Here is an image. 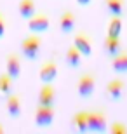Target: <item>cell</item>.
<instances>
[{"mask_svg": "<svg viewBox=\"0 0 127 134\" xmlns=\"http://www.w3.org/2000/svg\"><path fill=\"white\" fill-rule=\"evenodd\" d=\"M40 47H42V40L37 35H30L21 42V52H23V56L26 59H37Z\"/></svg>", "mask_w": 127, "mask_h": 134, "instance_id": "cell-1", "label": "cell"}, {"mask_svg": "<svg viewBox=\"0 0 127 134\" xmlns=\"http://www.w3.org/2000/svg\"><path fill=\"white\" fill-rule=\"evenodd\" d=\"M94 89H96V79H94L92 73H84L80 79H78L77 84V91L80 98H89L92 96Z\"/></svg>", "mask_w": 127, "mask_h": 134, "instance_id": "cell-2", "label": "cell"}, {"mask_svg": "<svg viewBox=\"0 0 127 134\" xmlns=\"http://www.w3.org/2000/svg\"><path fill=\"white\" fill-rule=\"evenodd\" d=\"M87 124H89V131L104 132L106 131V113L104 111H89Z\"/></svg>", "mask_w": 127, "mask_h": 134, "instance_id": "cell-3", "label": "cell"}, {"mask_svg": "<svg viewBox=\"0 0 127 134\" xmlns=\"http://www.w3.org/2000/svg\"><path fill=\"white\" fill-rule=\"evenodd\" d=\"M54 120V108L52 106H44V104H38V108L35 111V124L38 127H47V125L52 124Z\"/></svg>", "mask_w": 127, "mask_h": 134, "instance_id": "cell-4", "label": "cell"}, {"mask_svg": "<svg viewBox=\"0 0 127 134\" xmlns=\"http://www.w3.org/2000/svg\"><path fill=\"white\" fill-rule=\"evenodd\" d=\"M49 26H51V19L45 14H37V16L33 14L28 19V30L31 33H42V31L49 30Z\"/></svg>", "mask_w": 127, "mask_h": 134, "instance_id": "cell-5", "label": "cell"}, {"mask_svg": "<svg viewBox=\"0 0 127 134\" xmlns=\"http://www.w3.org/2000/svg\"><path fill=\"white\" fill-rule=\"evenodd\" d=\"M5 73L9 75L12 80L19 79L21 75V61L18 54H9L5 59Z\"/></svg>", "mask_w": 127, "mask_h": 134, "instance_id": "cell-6", "label": "cell"}, {"mask_svg": "<svg viewBox=\"0 0 127 134\" xmlns=\"http://www.w3.org/2000/svg\"><path fill=\"white\" fill-rule=\"evenodd\" d=\"M124 89H125V84H124L122 79H115V80H112V82H108V85H106L108 99L118 101L124 96Z\"/></svg>", "mask_w": 127, "mask_h": 134, "instance_id": "cell-7", "label": "cell"}, {"mask_svg": "<svg viewBox=\"0 0 127 134\" xmlns=\"http://www.w3.org/2000/svg\"><path fill=\"white\" fill-rule=\"evenodd\" d=\"M73 45L78 49V52L82 56H91L92 54V42H91V37L85 33H78L75 35Z\"/></svg>", "mask_w": 127, "mask_h": 134, "instance_id": "cell-8", "label": "cell"}, {"mask_svg": "<svg viewBox=\"0 0 127 134\" xmlns=\"http://www.w3.org/2000/svg\"><path fill=\"white\" fill-rule=\"evenodd\" d=\"M56 75H58V66H56L54 61L44 63V66H42L40 71H38V77L44 84H52V80L56 79Z\"/></svg>", "mask_w": 127, "mask_h": 134, "instance_id": "cell-9", "label": "cell"}, {"mask_svg": "<svg viewBox=\"0 0 127 134\" xmlns=\"http://www.w3.org/2000/svg\"><path fill=\"white\" fill-rule=\"evenodd\" d=\"M54 96H56V91H54L52 84H44V85H42V89H40V92H38V104L52 106Z\"/></svg>", "mask_w": 127, "mask_h": 134, "instance_id": "cell-10", "label": "cell"}, {"mask_svg": "<svg viewBox=\"0 0 127 134\" xmlns=\"http://www.w3.org/2000/svg\"><path fill=\"white\" fill-rule=\"evenodd\" d=\"M71 127L78 132H87L89 124H87V111H78L71 117Z\"/></svg>", "mask_w": 127, "mask_h": 134, "instance_id": "cell-11", "label": "cell"}, {"mask_svg": "<svg viewBox=\"0 0 127 134\" xmlns=\"http://www.w3.org/2000/svg\"><path fill=\"white\" fill-rule=\"evenodd\" d=\"M75 23H77V18H75L73 12L66 10L61 18H59V30L63 33H70V31L75 28Z\"/></svg>", "mask_w": 127, "mask_h": 134, "instance_id": "cell-12", "label": "cell"}, {"mask_svg": "<svg viewBox=\"0 0 127 134\" xmlns=\"http://www.w3.org/2000/svg\"><path fill=\"white\" fill-rule=\"evenodd\" d=\"M7 113L10 117H19L21 115V98L18 94H9L7 96Z\"/></svg>", "mask_w": 127, "mask_h": 134, "instance_id": "cell-13", "label": "cell"}, {"mask_svg": "<svg viewBox=\"0 0 127 134\" xmlns=\"http://www.w3.org/2000/svg\"><path fill=\"white\" fill-rule=\"evenodd\" d=\"M112 68H113V71H117V73H127V52L120 51L118 54L113 56Z\"/></svg>", "mask_w": 127, "mask_h": 134, "instance_id": "cell-14", "label": "cell"}, {"mask_svg": "<svg viewBox=\"0 0 127 134\" xmlns=\"http://www.w3.org/2000/svg\"><path fill=\"white\" fill-rule=\"evenodd\" d=\"M104 51H106V54L108 56H115L118 54L120 51H122V42H120V38L118 37H110L108 35L106 40H104Z\"/></svg>", "mask_w": 127, "mask_h": 134, "instance_id": "cell-15", "label": "cell"}, {"mask_svg": "<svg viewBox=\"0 0 127 134\" xmlns=\"http://www.w3.org/2000/svg\"><path fill=\"white\" fill-rule=\"evenodd\" d=\"M18 10H19V16H21V18L30 19V18L35 14V10H37L35 0H21L19 5H18Z\"/></svg>", "mask_w": 127, "mask_h": 134, "instance_id": "cell-16", "label": "cell"}, {"mask_svg": "<svg viewBox=\"0 0 127 134\" xmlns=\"http://www.w3.org/2000/svg\"><path fill=\"white\" fill-rule=\"evenodd\" d=\"M12 92V79L7 73L0 75V99H5Z\"/></svg>", "mask_w": 127, "mask_h": 134, "instance_id": "cell-17", "label": "cell"}, {"mask_svg": "<svg viewBox=\"0 0 127 134\" xmlns=\"http://www.w3.org/2000/svg\"><path fill=\"white\" fill-rule=\"evenodd\" d=\"M80 61H82V54L78 52L77 47L75 45L68 47V51H66V63H68V66L77 68V66H80Z\"/></svg>", "mask_w": 127, "mask_h": 134, "instance_id": "cell-18", "label": "cell"}, {"mask_svg": "<svg viewBox=\"0 0 127 134\" xmlns=\"http://www.w3.org/2000/svg\"><path fill=\"white\" fill-rule=\"evenodd\" d=\"M104 4H106V9L112 16H122L124 9H125L124 0H104Z\"/></svg>", "mask_w": 127, "mask_h": 134, "instance_id": "cell-19", "label": "cell"}, {"mask_svg": "<svg viewBox=\"0 0 127 134\" xmlns=\"http://www.w3.org/2000/svg\"><path fill=\"white\" fill-rule=\"evenodd\" d=\"M122 31V18L120 16H112L110 25H108V35L110 37H120Z\"/></svg>", "mask_w": 127, "mask_h": 134, "instance_id": "cell-20", "label": "cell"}, {"mask_svg": "<svg viewBox=\"0 0 127 134\" xmlns=\"http://www.w3.org/2000/svg\"><path fill=\"white\" fill-rule=\"evenodd\" d=\"M110 131H112V134H127V127H125L124 124H120V122H115V124H112Z\"/></svg>", "mask_w": 127, "mask_h": 134, "instance_id": "cell-21", "label": "cell"}, {"mask_svg": "<svg viewBox=\"0 0 127 134\" xmlns=\"http://www.w3.org/2000/svg\"><path fill=\"white\" fill-rule=\"evenodd\" d=\"M5 35V19H4V16L0 14V38Z\"/></svg>", "mask_w": 127, "mask_h": 134, "instance_id": "cell-22", "label": "cell"}, {"mask_svg": "<svg viewBox=\"0 0 127 134\" xmlns=\"http://www.w3.org/2000/svg\"><path fill=\"white\" fill-rule=\"evenodd\" d=\"M77 2L80 5H89V4H91V0H77Z\"/></svg>", "mask_w": 127, "mask_h": 134, "instance_id": "cell-23", "label": "cell"}, {"mask_svg": "<svg viewBox=\"0 0 127 134\" xmlns=\"http://www.w3.org/2000/svg\"><path fill=\"white\" fill-rule=\"evenodd\" d=\"M0 134H4V127L2 125H0Z\"/></svg>", "mask_w": 127, "mask_h": 134, "instance_id": "cell-24", "label": "cell"}]
</instances>
